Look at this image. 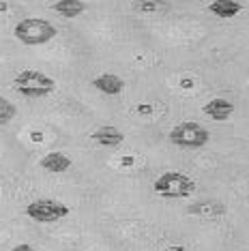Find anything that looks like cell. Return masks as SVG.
Masks as SVG:
<instances>
[{"mask_svg":"<svg viewBox=\"0 0 249 251\" xmlns=\"http://www.w3.org/2000/svg\"><path fill=\"white\" fill-rule=\"evenodd\" d=\"M39 165L52 174H62L71 168V157L65 155V152H60V151H54V152H48V155L39 161Z\"/></svg>","mask_w":249,"mask_h":251,"instance_id":"10","label":"cell"},{"mask_svg":"<svg viewBox=\"0 0 249 251\" xmlns=\"http://www.w3.org/2000/svg\"><path fill=\"white\" fill-rule=\"evenodd\" d=\"M208 11L222 20H230V18H236V15L241 13L243 4L236 2V0H213V2L208 4Z\"/></svg>","mask_w":249,"mask_h":251,"instance_id":"11","label":"cell"},{"mask_svg":"<svg viewBox=\"0 0 249 251\" xmlns=\"http://www.w3.org/2000/svg\"><path fill=\"white\" fill-rule=\"evenodd\" d=\"M15 114H18V107L11 103L9 99L0 97V127H2V125H9L15 118Z\"/></svg>","mask_w":249,"mask_h":251,"instance_id":"14","label":"cell"},{"mask_svg":"<svg viewBox=\"0 0 249 251\" xmlns=\"http://www.w3.org/2000/svg\"><path fill=\"white\" fill-rule=\"evenodd\" d=\"M13 88H15V93H20L22 97H26V99H41V97H48L54 93L56 82L41 71L26 69L15 75Z\"/></svg>","mask_w":249,"mask_h":251,"instance_id":"1","label":"cell"},{"mask_svg":"<svg viewBox=\"0 0 249 251\" xmlns=\"http://www.w3.org/2000/svg\"><path fill=\"white\" fill-rule=\"evenodd\" d=\"M225 204H222L219 200H202V202H196L187 208L189 215L202 217V219H217V217L225 215Z\"/></svg>","mask_w":249,"mask_h":251,"instance_id":"6","label":"cell"},{"mask_svg":"<svg viewBox=\"0 0 249 251\" xmlns=\"http://www.w3.org/2000/svg\"><path fill=\"white\" fill-rule=\"evenodd\" d=\"M93 140L97 142L99 146L105 148H116L124 142V133L118 127H112V125H103V127L93 131Z\"/></svg>","mask_w":249,"mask_h":251,"instance_id":"8","label":"cell"},{"mask_svg":"<svg viewBox=\"0 0 249 251\" xmlns=\"http://www.w3.org/2000/svg\"><path fill=\"white\" fill-rule=\"evenodd\" d=\"M26 215L30 219L39 221V224H54V221H60L69 215V206L67 204L58 202V200H35L26 206Z\"/></svg>","mask_w":249,"mask_h":251,"instance_id":"5","label":"cell"},{"mask_svg":"<svg viewBox=\"0 0 249 251\" xmlns=\"http://www.w3.org/2000/svg\"><path fill=\"white\" fill-rule=\"evenodd\" d=\"M13 35L24 45H43V43L52 41V39L58 35V30H56V26L48 20L28 18V20H22L15 24Z\"/></svg>","mask_w":249,"mask_h":251,"instance_id":"2","label":"cell"},{"mask_svg":"<svg viewBox=\"0 0 249 251\" xmlns=\"http://www.w3.org/2000/svg\"><path fill=\"white\" fill-rule=\"evenodd\" d=\"M93 86L97 88L99 93H103V95L116 97V95H121L124 90V82H123V77L114 75V73H101V75H97L93 79Z\"/></svg>","mask_w":249,"mask_h":251,"instance_id":"9","label":"cell"},{"mask_svg":"<svg viewBox=\"0 0 249 251\" xmlns=\"http://www.w3.org/2000/svg\"><path fill=\"white\" fill-rule=\"evenodd\" d=\"M9 251H37V249L32 247V245H26V243H24V245H15V247L9 249Z\"/></svg>","mask_w":249,"mask_h":251,"instance_id":"15","label":"cell"},{"mask_svg":"<svg viewBox=\"0 0 249 251\" xmlns=\"http://www.w3.org/2000/svg\"><path fill=\"white\" fill-rule=\"evenodd\" d=\"M52 11L58 13L60 18L73 20L86 11V2H82V0H58V2L52 4Z\"/></svg>","mask_w":249,"mask_h":251,"instance_id":"12","label":"cell"},{"mask_svg":"<svg viewBox=\"0 0 249 251\" xmlns=\"http://www.w3.org/2000/svg\"><path fill=\"white\" fill-rule=\"evenodd\" d=\"M168 140L174 146H180V148H202L208 144L211 133L200 123L185 121V123H178L176 127H172V131L168 133Z\"/></svg>","mask_w":249,"mask_h":251,"instance_id":"4","label":"cell"},{"mask_svg":"<svg viewBox=\"0 0 249 251\" xmlns=\"http://www.w3.org/2000/svg\"><path fill=\"white\" fill-rule=\"evenodd\" d=\"M152 189L157 196L168 200H183L196 193V180L183 172H163L152 182Z\"/></svg>","mask_w":249,"mask_h":251,"instance_id":"3","label":"cell"},{"mask_svg":"<svg viewBox=\"0 0 249 251\" xmlns=\"http://www.w3.org/2000/svg\"><path fill=\"white\" fill-rule=\"evenodd\" d=\"M133 11L146 15H163L170 11L168 0H133Z\"/></svg>","mask_w":249,"mask_h":251,"instance_id":"13","label":"cell"},{"mask_svg":"<svg viewBox=\"0 0 249 251\" xmlns=\"http://www.w3.org/2000/svg\"><path fill=\"white\" fill-rule=\"evenodd\" d=\"M202 112H204L208 118H213V121L224 123V121H228L232 114H234V103L228 101V99H222V97H217V99L208 101V103L202 107Z\"/></svg>","mask_w":249,"mask_h":251,"instance_id":"7","label":"cell"}]
</instances>
